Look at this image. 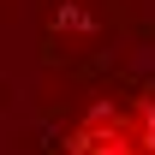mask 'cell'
Listing matches in <instances>:
<instances>
[{
    "label": "cell",
    "instance_id": "cell-1",
    "mask_svg": "<svg viewBox=\"0 0 155 155\" xmlns=\"http://www.w3.org/2000/svg\"><path fill=\"white\" fill-rule=\"evenodd\" d=\"M60 155H155V107L149 101H96L66 131Z\"/></svg>",
    "mask_w": 155,
    "mask_h": 155
}]
</instances>
